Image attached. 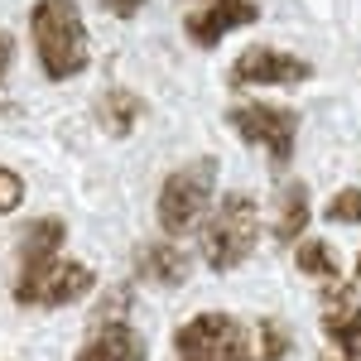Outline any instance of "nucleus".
<instances>
[{
	"mask_svg": "<svg viewBox=\"0 0 361 361\" xmlns=\"http://www.w3.org/2000/svg\"><path fill=\"white\" fill-rule=\"evenodd\" d=\"M29 39H34V58H39L44 78H54V82L78 78L92 58V39H87L78 0H34Z\"/></svg>",
	"mask_w": 361,
	"mask_h": 361,
	"instance_id": "nucleus-1",
	"label": "nucleus"
},
{
	"mask_svg": "<svg viewBox=\"0 0 361 361\" xmlns=\"http://www.w3.org/2000/svg\"><path fill=\"white\" fill-rule=\"evenodd\" d=\"M255 246H260V202L250 193H226L212 207V217L202 222V260H207V270L226 275V270L246 265Z\"/></svg>",
	"mask_w": 361,
	"mask_h": 361,
	"instance_id": "nucleus-2",
	"label": "nucleus"
},
{
	"mask_svg": "<svg viewBox=\"0 0 361 361\" xmlns=\"http://www.w3.org/2000/svg\"><path fill=\"white\" fill-rule=\"evenodd\" d=\"M212 193H217V159H212V154L178 164L164 183H159V202H154L159 226H164L169 236L197 231V222H202L207 207H212Z\"/></svg>",
	"mask_w": 361,
	"mask_h": 361,
	"instance_id": "nucleus-3",
	"label": "nucleus"
},
{
	"mask_svg": "<svg viewBox=\"0 0 361 361\" xmlns=\"http://www.w3.org/2000/svg\"><path fill=\"white\" fill-rule=\"evenodd\" d=\"M178 361H255V333L231 313H197L173 333Z\"/></svg>",
	"mask_w": 361,
	"mask_h": 361,
	"instance_id": "nucleus-4",
	"label": "nucleus"
},
{
	"mask_svg": "<svg viewBox=\"0 0 361 361\" xmlns=\"http://www.w3.org/2000/svg\"><path fill=\"white\" fill-rule=\"evenodd\" d=\"M231 130L255 145V149H265L275 164H289V154H294V135H299V116L289 111V106H265V102H246V106H231Z\"/></svg>",
	"mask_w": 361,
	"mask_h": 361,
	"instance_id": "nucleus-5",
	"label": "nucleus"
},
{
	"mask_svg": "<svg viewBox=\"0 0 361 361\" xmlns=\"http://www.w3.org/2000/svg\"><path fill=\"white\" fill-rule=\"evenodd\" d=\"M92 289H97V270L82 265V260H63L58 255L44 275L15 284V304L20 308H68L78 299H87Z\"/></svg>",
	"mask_w": 361,
	"mask_h": 361,
	"instance_id": "nucleus-6",
	"label": "nucleus"
},
{
	"mask_svg": "<svg viewBox=\"0 0 361 361\" xmlns=\"http://www.w3.org/2000/svg\"><path fill=\"white\" fill-rule=\"evenodd\" d=\"M313 78V63L284 49H246L231 63V87H299Z\"/></svg>",
	"mask_w": 361,
	"mask_h": 361,
	"instance_id": "nucleus-7",
	"label": "nucleus"
},
{
	"mask_svg": "<svg viewBox=\"0 0 361 361\" xmlns=\"http://www.w3.org/2000/svg\"><path fill=\"white\" fill-rule=\"evenodd\" d=\"M323 337L337 347V357L361 361V299L337 279L323 289Z\"/></svg>",
	"mask_w": 361,
	"mask_h": 361,
	"instance_id": "nucleus-8",
	"label": "nucleus"
},
{
	"mask_svg": "<svg viewBox=\"0 0 361 361\" xmlns=\"http://www.w3.org/2000/svg\"><path fill=\"white\" fill-rule=\"evenodd\" d=\"M255 20H260V5L255 0H212L207 10L188 15V39H193L197 49H217L226 34L255 25Z\"/></svg>",
	"mask_w": 361,
	"mask_h": 361,
	"instance_id": "nucleus-9",
	"label": "nucleus"
},
{
	"mask_svg": "<svg viewBox=\"0 0 361 361\" xmlns=\"http://www.w3.org/2000/svg\"><path fill=\"white\" fill-rule=\"evenodd\" d=\"M63 236H68V226L58 222V217L29 222L25 231H20V250H15V255H20V275H15V284L44 275V270L58 260V250H63Z\"/></svg>",
	"mask_w": 361,
	"mask_h": 361,
	"instance_id": "nucleus-10",
	"label": "nucleus"
},
{
	"mask_svg": "<svg viewBox=\"0 0 361 361\" xmlns=\"http://www.w3.org/2000/svg\"><path fill=\"white\" fill-rule=\"evenodd\" d=\"M73 361H149V347H145V337H140L130 323L106 318V323L78 347Z\"/></svg>",
	"mask_w": 361,
	"mask_h": 361,
	"instance_id": "nucleus-11",
	"label": "nucleus"
},
{
	"mask_svg": "<svg viewBox=\"0 0 361 361\" xmlns=\"http://www.w3.org/2000/svg\"><path fill=\"white\" fill-rule=\"evenodd\" d=\"M135 275L145 284H159V289H178V284H188V275H193V255H183L173 241H149L135 255Z\"/></svg>",
	"mask_w": 361,
	"mask_h": 361,
	"instance_id": "nucleus-12",
	"label": "nucleus"
},
{
	"mask_svg": "<svg viewBox=\"0 0 361 361\" xmlns=\"http://www.w3.org/2000/svg\"><path fill=\"white\" fill-rule=\"evenodd\" d=\"M308 222H313V207H308V183L289 178L279 188V207H275V241L279 246H299L304 241Z\"/></svg>",
	"mask_w": 361,
	"mask_h": 361,
	"instance_id": "nucleus-13",
	"label": "nucleus"
},
{
	"mask_svg": "<svg viewBox=\"0 0 361 361\" xmlns=\"http://www.w3.org/2000/svg\"><path fill=\"white\" fill-rule=\"evenodd\" d=\"M140 116H145V102H140L135 92H126V87H106L97 97V126L111 140H126L140 126Z\"/></svg>",
	"mask_w": 361,
	"mask_h": 361,
	"instance_id": "nucleus-14",
	"label": "nucleus"
},
{
	"mask_svg": "<svg viewBox=\"0 0 361 361\" xmlns=\"http://www.w3.org/2000/svg\"><path fill=\"white\" fill-rule=\"evenodd\" d=\"M294 265H299L308 279H323V284H333V279L342 275L337 250L328 246V241H299V246H294Z\"/></svg>",
	"mask_w": 361,
	"mask_h": 361,
	"instance_id": "nucleus-15",
	"label": "nucleus"
},
{
	"mask_svg": "<svg viewBox=\"0 0 361 361\" xmlns=\"http://www.w3.org/2000/svg\"><path fill=\"white\" fill-rule=\"evenodd\" d=\"M289 328L275 323V318H260L255 323V361H284L289 357Z\"/></svg>",
	"mask_w": 361,
	"mask_h": 361,
	"instance_id": "nucleus-16",
	"label": "nucleus"
},
{
	"mask_svg": "<svg viewBox=\"0 0 361 361\" xmlns=\"http://www.w3.org/2000/svg\"><path fill=\"white\" fill-rule=\"evenodd\" d=\"M323 217L337 226H361V188H342L333 193V202L323 207Z\"/></svg>",
	"mask_w": 361,
	"mask_h": 361,
	"instance_id": "nucleus-17",
	"label": "nucleus"
},
{
	"mask_svg": "<svg viewBox=\"0 0 361 361\" xmlns=\"http://www.w3.org/2000/svg\"><path fill=\"white\" fill-rule=\"evenodd\" d=\"M20 202H25V178H20L15 169H5V164H0V217L20 212Z\"/></svg>",
	"mask_w": 361,
	"mask_h": 361,
	"instance_id": "nucleus-18",
	"label": "nucleus"
},
{
	"mask_svg": "<svg viewBox=\"0 0 361 361\" xmlns=\"http://www.w3.org/2000/svg\"><path fill=\"white\" fill-rule=\"evenodd\" d=\"M111 15H121V20H135L140 10H145V0H102Z\"/></svg>",
	"mask_w": 361,
	"mask_h": 361,
	"instance_id": "nucleus-19",
	"label": "nucleus"
},
{
	"mask_svg": "<svg viewBox=\"0 0 361 361\" xmlns=\"http://www.w3.org/2000/svg\"><path fill=\"white\" fill-rule=\"evenodd\" d=\"M10 63H15V39H10V34L0 29V82L10 78Z\"/></svg>",
	"mask_w": 361,
	"mask_h": 361,
	"instance_id": "nucleus-20",
	"label": "nucleus"
},
{
	"mask_svg": "<svg viewBox=\"0 0 361 361\" xmlns=\"http://www.w3.org/2000/svg\"><path fill=\"white\" fill-rule=\"evenodd\" d=\"M318 361H347V357H318Z\"/></svg>",
	"mask_w": 361,
	"mask_h": 361,
	"instance_id": "nucleus-21",
	"label": "nucleus"
},
{
	"mask_svg": "<svg viewBox=\"0 0 361 361\" xmlns=\"http://www.w3.org/2000/svg\"><path fill=\"white\" fill-rule=\"evenodd\" d=\"M357 279H361V255H357Z\"/></svg>",
	"mask_w": 361,
	"mask_h": 361,
	"instance_id": "nucleus-22",
	"label": "nucleus"
}]
</instances>
